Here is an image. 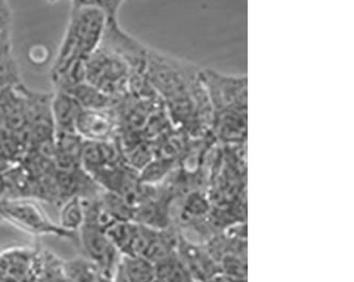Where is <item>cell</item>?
I'll return each mask as SVG.
<instances>
[{
	"instance_id": "6da1fadb",
	"label": "cell",
	"mask_w": 354,
	"mask_h": 282,
	"mask_svg": "<svg viewBox=\"0 0 354 282\" xmlns=\"http://www.w3.org/2000/svg\"><path fill=\"white\" fill-rule=\"evenodd\" d=\"M201 72L192 63L148 49L146 78L162 99L171 123L189 138L211 134V104Z\"/></svg>"
},
{
	"instance_id": "7a4b0ae2",
	"label": "cell",
	"mask_w": 354,
	"mask_h": 282,
	"mask_svg": "<svg viewBox=\"0 0 354 282\" xmlns=\"http://www.w3.org/2000/svg\"><path fill=\"white\" fill-rule=\"evenodd\" d=\"M212 110L211 133L221 145H246L248 79L201 68Z\"/></svg>"
},
{
	"instance_id": "3957f363",
	"label": "cell",
	"mask_w": 354,
	"mask_h": 282,
	"mask_svg": "<svg viewBox=\"0 0 354 282\" xmlns=\"http://www.w3.org/2000/svg\"><path fill=\"white\" fill-rule=\"evenodd\" d=\"M108 17L95 8L73 9L64 41L61 45L53 74L80 59H88L102 44Z\"/></svg>"
},
{
	"instance_id": "277c9868",
	"label": "cell",
	"mask_w": 354,
	"mask_h": 282,
	"mask_svg": "<svg viewBox=\"0 0 354 282\" xmlns=\"http://www.w3.org/2000/svg\"><path fill=\"white\" fill-rule=\"evenodd\" d=\"M86 82L120 103L129 90L134 72L129 61L120 53L100 45L86 59Z\"/></svg>"
},
{
	"instance_id": "5b68a950",
	"label": "cell",
	"mask_w": 354,
	"mask_h": 282,
	"mask_svg": "<svg viewBox=\"0 0 354 282\" xmlns=\"http://www.w3.org/2000/svg\"><path fill=\"white\" fill-rule=\"evenodd\" d=\"M0 221H6L33 236H55L76 240L78 234L66 232L55 224L37 201L32 199H6L0 201Z\"/></svg>"
},
{
	"instance_id": "8992f818",
	"label": "cell",
	"mask_w": 354,
	"mask_h": 282,
	"mask_svg": "<svg viewBox=\"0 0 354 282\" xmlns=\"http://www.w3.org/2000/svg\"><path fill=\"white\" fill-rule=\"evenodd\" d=\"M78 239L86 257L97 266L100 273L108 279H115L122 255L106 232L92 225L83 224L78 232Z\"/></svg>"
},
{
	"instance_id": "52a82bcc",
	"label": "cell",
	"mask_w": 354,
	"mask_h": 282,
	"mask_svg": "<svg viewBox=\"0 0 354 282\" xmlns=\"http://www.w3.org/2000/svg\"><path fill=\"white\" fill-rule=\"evenodd\" d=\"M118 124L114 110H82L76 122V132L84 140L104 141L118 135Z\"/></svg>"
},
{
	"instance_id": "ba28073f",
	"label": "cell",
	"mask_w": 354,
	"mask_h": 282,
	"mask_svg": "<svg viewBox=\"0 0 354 282\" xmlns=\"http://www.w3.org/2000/svg\"><path fill=\"white\" fill-rule=\"evenodd\" d=\"M83 108L74 97L59 90L51 97V112L55 132H76V122ZM77 133V132H76Z\"/></svg>"
},
{
	"instance_id": "9c48e42d",
	"label": "cell",
	"mask_w": 354,
	"mask_h": 282,
	"mask_svg": "<svg viewBox=\"0 0 354 282\" xmlns=\"http://www.w3.org/2000/svg\"><path fill=\"white\" fill-rule=\"evenodd\" d=\"M63 92V90H62ZM65 92L74 97L83 110H114L118 102L99 90L88 82L65 90Z\"/></svg>"
},
{
	"instance_id": "30bf717a",
	"label": "cell",
	"mask_w": 354,
	"mask_h": 282,
	"mask_svg": "<svg viewBox=\"0 0 354 282\" xmlns=\"http://www.w3.org/2000/svg\"><path fill=\"white\" fill-rule=\"evenodd\" d=\"M118 275L124 282H157L156 265L144 257L122 256Z\"/></svg>"
},
{
	"instance_id": "8fae6325",
	"label": "cell",
	"mask_w": 354,
	"mask_h": 282,
	"mask_svg": "<svg viewBox=\"0 0 354 282\" xmlns=\"http://www.w3.org/2000/svg\"><path fill=\"white\" fill-rule=\"evenodd\" d=\"M157 282H196L176 252L154 264Z\"/></svg>"
},
{
	"instance_id": "7c38bea8",
	"label": "cell",
	"mask_w": 354,
	"mask_h": 282,
	"mask_svg": "<svg viewBox=\"0 0 354 282\" xmlns=\"http://www.w3.org/2000/svg\"><path fill=\"white\" fill-rule=\"evenodd\" d=\"M86 221L84 204L80 197H71L61 204L59 225L66 232L78 234Z\"/></svg>"
},
{
	"instance_id": "4fadbf2b",
	"label": "cell",
	"mask_w": 354,
	"mask_h": 282,
	"mask_svg": "<svg viewBox=\"0 0 354 282\" xmlns=\"http://www.w3.org/2000/svg\"><path fill=\"white\" fill-rule=\"evenodd\" d=\"M64 269L69 282H102L106 278L88 258L65 262Z\"/></svg>"
},
{
	"instance_id": "5bb4252c",
	"label": "cell",
	"mask_w": 354,
	"mask_h": 282,
	"mask_svg": "<svg viewBox=\"0 0 354 282\" xmlns=\"http://www.w3.org/2000/svg\"><path fill=\"white\" fill-rule=\"evenodd\" d=\"M37 282H69L65 273L64 263L51 252L41 255V269Z\"/></svg>"
},
{
	"instance_id": "9a60e30c",
	"label": "cell",
	"mask_w": 354,
	"mask_h": 282,
	"mask_svg": "<svg viewBox=\"0 0 354 282\" xmlns=\"http://www.w3.org/2000/svg\"><path fill=\"white\" fill-rule=\"evenodd\" d=\"M122 1L124 0H74V8H95L104 12L110 21L116 19V13Z\"/></svg>"
},
{
	"instance_id": "2e32d148",
	"label": "cell",
	"mask_w": 354,
	"mask_h": 282,
	"mask_svg": "<svg viewBox=\"0 0 354 282\" xmlns=\"http://www.w3.org/2000/svg\"><path fill=\"white\" fill-rule=\"evenodd\" d=\"M11 21V12L5 0H0V33L8 31Z\"/></svg>"
},
{
	"instance_id": "e0dca14e",
	"label": "cell",
	"mask_w": 354,
	"mask_h": 282,
	"mask_svg": "<svg viewBox=\"0 0 354 282\" xmlns=\"http://www.w3.org/2000/svg\"><path fill=\"white\" fill-rule=\"evenodd\" d=\"M15 165H17V163L0 157V175H5L6 173L9 172Z\"/></svg>"
},
{
	"instance_id": "ac0fdd59",
	"label": "cell",
	"mask_w": 354,
	"mask_h": 282,
	"mask_svg": "<svg viewBox=\"0 0 354 282\" xmlns=\"http://www.w3.org/2000/svg\"><path fill=\"white\" fill-rule=\"evenodd\" d=\"M8 197V186L5 175H0V201L6 200Z\"/></svg>"
},
{
	"instance_id": "d6986e66",
	"label": "cell",
	"mask_w": 354,
	"mask_h": 282,
	"mask_svg": "<svg viewBox=\"0 0 354 282\" xmlns=\"http://www.w3.org/2000/svg\"><path fill=\"white\" fill-rule=\"evenodd\" d=\"M48 1H51V3H55V1H58V0H48Z\"/></svg>"
}]
</instances>
